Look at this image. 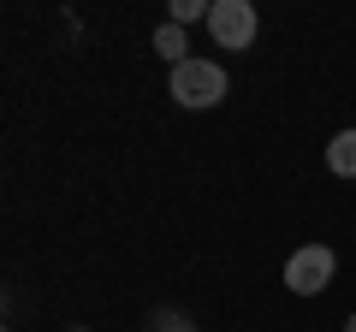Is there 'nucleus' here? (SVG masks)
Instances as JSON below:
<instances>
[{
    "instance_id": "20e7f679",
    "label": "nucleus",
    "mask_w": 356,
    "mask_h": 332,
    "mask_svg": "<svg viewBox=\"0 0 356 332\" xmlns=\"http://www.w3.org/2000/svg\"><path fill=\"white\" fill-rule=\"evenodd\" d=\"M327 172L332 179H356V125L327 142Z\"/></svg>"
},
{
    "instance_id": "f257e3e1",
    "label": "nucleus",
    "mask_w": 356,
    "mask_h": 332,
    "mask_svg": "<svg viewBox=\"0 0 356 332\" xmlns=\"http://www.w3.org/2000/svg\"><path fill=\"white\" fill-rule=\"evenodd\" d=\"M226 65L220 60H184V65H172V77H166V95H172L178 107H191V113H202V107H220L226 101Z\"/></svg>"
},
{
    "instance_id": "7ed1b4c3",
    "label": "nucleus",
    "mask_w": 356,
    "mask_h": 332,
    "mask_svg": "<svg viewBox=\"0 0 356 332\" xmlns=\"http://www.w3.org/2000/svg\"><path fill=\"white\" fill-rule=\"evenodd\" d=\"M332 273H339V256H332L327 243H303L291 261H285V291L297 297H321L332 285Z\"/></svg>"
},
{
    "instance_id": "0eeeda50",
    "label": "nucleus",
    "mask_w": 356,
    "mask_h": 332,
    "mask_svg": "<svg viewBox=\"0 0 356 332\" xmlns=\"http://www.w3.org/2000/svg\"><path fill=\"white\" fill-rule=\"evenodd\" d=\"M191 18H208V6H202V0H172V24L184 30Z\"/></svg>"
},
{
    "instance_id": "6e6552de",
    "label": "nucleus",
    "mask_w": 356,
    "mask_h": 332,
    "mask_svg": "<svg viewBox=\"0 0 356 332\" xmlns=\"http://www.w3.org/2000/svg\"><path fill=\"white\" fill-rule=\"evenodd\" d=\"M344 332H356V315H350V320H344Z\"/></svg>"
},
{
    "instance_id": "1a4fd4ad",
    "label": "nucleus",
    "mask_w": 356,
    "mask_h": 332,
    "mask_svg": "<svg viewBox=\"0 0 356 332\" xmlns=\"http://www.w3.org/2000/svg\"><path fill=\"white\" fill-rule=\"evenodd\" d=\"M72 332H89V326H72Z\"/></svg>"
},
{
    "instance_id": "39448f33",
    "label": "nucleus",
    "mask_w": 356,
    "mask_h": 332,
    "mask_svg": "<svg viewBox=\"0 0 356 332\" xmlns=\"http://www.w3.org/2000/svg\"><path fill=\"white\" fill-rule=\"evenodd\" d=\"M184 48H191V42H184V30H178L172 18H166V24L154 30V53H161L166 65H184V60H191V53H184Z\"/></svg>"
},
{
    "instance_id": "f03ea898",
    "label": "nucleus",
    "mask_w": 356,
    "mask_h": 332,
    "mask_svg": "<svg viewBox=\"0 0 356 332\" xmlns=\"http://www.w3.org/2000/svg\"><path fill=\"white\" fill-rule=\"evenodd\" d=\"M255 30H261V18H255L250 0H214V6H208V36L226 53H243L255 42Z\"/></svg>"
},
{
    "instance_id": "423d86ee",
    "label": "nucleus",
    "mask_w": 356,
    "mask_h": 332,
    "mask_svg": "<svg viewBox=\"0 0 356 332\" xmlns=\"http://www.w3.org/2000/svg\"><path fill=\"white\" fill-rule=\"evenodd\" d=\"M149 326H154V332H196V320L184 315V308H154Z\"/></svg>"
}]
</instances>
